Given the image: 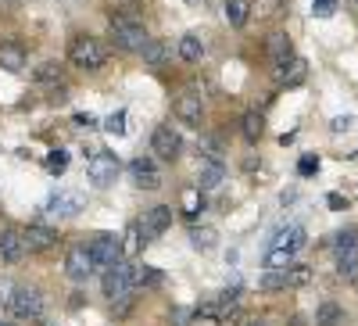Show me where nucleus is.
Masks as SVG:
<instances>
[{"label":"nucleus","instance_id":"f257e3e1","mask_svg":"<svg viewBox=\"0 0 358 326\" xmlns=\"http://www.w3.org/2000/svg\"><path fill=\"white\" fill-rule=\"evenodd\" d=\"M108 57H111V47L97 36H76L69 43V62L83 72H97L108 65Z\"/></svg>","mask_w":358,"mask_h":326},{"label":"nucleus","instance_id":"f03ea898","mask_svg":"<svg viewBox=\"0 0 358 326\" xmlns=\"http://www.w3.org/2000/svg\"><path fill=\"white\" fill-rule=\"evenodd\" d=\"M147 29L140 18H133L129 11H111V43L122 50H143L147 47Z\"/></svg>","mask_w":358,"mask_h":326},{"label":"nucleus","instance_id":"7ed1b4c3","mask_svg":"<svg viewBox=\"0 0 358 326\" xmlns=\"http://www.w3.org/2000/svg\"><path fill=\"white\" fill-rule=\"evenodd\" d=\"M8 312H11V319H22V323L40 319L43 316V294L36 287H25V283L15 287L8 294Z\"/></svg>","mask_w":358,"mask_h":326},{"label":"nucleus","instance_id":"20e7f679","mask_svg":"<svg viewBox=\"0 0 358 326\" xmlns=\"http://www.w3.org/2000/svg\"><path fill=\"white\" fill-rule=\"evenodd\" d=\"M65 273H69L72 283H86L90 276L97 273V262H94V255H90V244H86V241L69 248V255H65Z\"/></svg>","mask_w":358,"mask_h":326},{"label":"nucleus","instance_id":"39448f33","mask_svg":"<svg viewBox=\"0 0 358 326\" xmlns=\"http://www.w3.org/2000/svg\"><path fill=\"white\" fill-rule=\"evenodd\" d=\"M118 172H122V165H118V158L111 151H97L86 162V180L94 187H111L118 180Z\"/></svg>","mask_w":358,"mask_h":326},{"label":"nucleus","instance_id":"423d86ee","mask_svg":"<svg viewBox=\"0 0 358 326\" xmlns=\"http://www.w3.org/2000/svg\"><path fill=\"white\" fill-rule=\"evenodd\" d=\"M90 255H94L97 262V269H111L115 262H122V236H115V233H97L94 241H90Z\"/></svg>","mask_w":358,"mask_h":326},{"label":"nucleus","instance_id":"0eeeda50","mask_svg":"<svg viewBox=\"0 0 358 326\" xmlns=\"http://www.w3.org/2000/svg\"><path fill=\"white\" fill-rule=\"evenodd\" d=\"M101 287H104V298L111 302V298H118V294H126V290H133V262H115L111 269H104V280H101Z\"/></svg>","mask_w":358,"mask_h":326},{"label":"nucleus","instance_id":"6e6552de","mask_svg":"<svg viewBox=\"0 0 358 326\" xmlns=\"http://www.w3.org/2000/svg\"><path fill=\"white\" fill-rule=\"evenodd\" d=\"M151 151H155V158L176 162L179 151H183V136H179V129H172V126H158V129L151 133Z\"/></svg>","mask_w":358,"mask_h":326},{"label":"nucleus","instance_id":"1a4fd4ad","mask_svg":"<svg viewBox=\"0 0 358 326\" xmlns=\"http://www.w3.org/2000/svg\"><path fill=\"white\" fill-rule=\"evenodd\" d=\"M29 251L25 244V229L22 226H8V229H0V262H22Z\"/></svg>","mask_w":358,"mask_h":326},{"label":"nucleus","instance_id":"9d476101","mask_svg":"<svg viewBox=\"0 0 358 326\" xmlns=\"http://www.w3.org/2000/svg\"><path fill=\"white\" fill-rule=\"evenodd\" d=\"M129 180L140 187V190H158L162 187V172H158V165H155V158H133L129 162Z\"/></svg>","mask_w":358,"mask_h":326},{"label":"nucleus","instance_id":"9b49d317","mask_svg":"<svg viewBox=\"0 0 358 326\" xmlns=\"http://www.w3.org/2000/svg\"><path fill=\"white\" fill-rule=\"evenodd\" d=\"M169 226H172V208H169V204H155V208L140 219L143 241H158V236H162Z\"/></svg>","mask_w":358,"mask_h":326},{"label":"nucleus","instance_id":"f8f14e48","mask_svg":"<svg viewBox=\"0 0 358 326\" xmlns=\"http://www.w3.org/2000/svg\"><path fill=\"white\" fill-rule=\"evenodd\" d=\"M172 111H176V118L183 126H201L204 122V101L197 94H179L176 104H172Z\"/></svg>","mask_w":358,"mask_h":326},{"label":"nucleus","instance_id":"ddd939ff","mask_svg":"<svg viewBox=\"0 0 358 326\" xmlns=\"http://www.w3.org/2000/svg\"><path fill=\"white\" fill-rule=\"evenodd\" d=\"M83 204H86V197H83L79 190H76V194H62V190H57V194H50V197L43 201V212H47V215H76Z\"/></svg>","mask_w":358,"mask_h":326},{"label":"nucleus","instance_id":"4468645a","mask_svg":"<svg viewBox=\"0 0 358 326\" xmlns=\"http://www.w3.org/2000/svg\"><path fill=\"white\" fill-rule=\"evenodd\" d=\"M57 229L54 226H43V222H33L25 229V244H29V251H50V248H57Z\"/></svg>","mask_w":358,"mask_h":326},{"label":"nucleus","instance_id":"2eb2a0df","mask_svg":"<svg viewBox=\"0 0 358 326\" xmlns=\"http://www.w3.org/2000/svg\"><path fill=\"white\" fill-rule=\"evenodd\" d=\"M29 62V50L18 40H0V69L4 72H22Z\"/></svg>","mask_w":358,"mask_h":326},{"label":"nucleus","instance_id":"dca6fc26","mask_svg":"<svg viewBox=\"0 0 358 326\" xmlns=\"http://www.w3.org/2000/svg\"><path fill=\"white\" fill-rule=\"evenodd\" d=\"M222 180H226L222 158H204V162H201V176H197V190H215Z\"/></svg>","mask_w":358,"mask_h":326},{"label":"nucleus","instance_id":"f3484780","mask_svg":"<svg viewBox=\"0 0 358 326\" xmlns=\"http://www.w3.org/2000/svg\"><path fill=\"white\" fill-rule=\"evenodd\" d=\"M305 241H308V233H305V226H287V229H280L276 236H273V241H268V248H287V251H301L305 248Z\"/></svg>","mask_w":358,"mask_h":326},{"label":"nucleus","instance_id":"a211bd4d","mask_svg":"<svg viewBox=\"0 0 358 326\" xmlns=\"http://www.w3.org/2000/svg\"><path fill=\"white\" fill-rule=\"evenodd\" d=\"M140 54H143V62H147V65L165 69V65L172 62V43H169V40H147V47H143Z\"/></svg>","mask_w":358,"mask_h":326},{"label":"nucleus","instance_id":"6ab92c4d","mask_svg":"<svg viewBox=\"0 0 358 326\" xmlns=\"http://www.w3.org/2000/svg\"><path fill=\"white\" fill-rule=\"evenodd\" d=\"M176 54L183 57V62L197 65L201 57H204V43H201V36H197V33H183V36L176 40Z\"/></svg>","mask_w":358,"mask_h":326},{"label":"nucleus","instance_id":"aec40b11","mask_svg":"<svg viewBox=\"0 0 358 326\" xmlns=\"http://www.w3.org/2000/svg\"><path fill=\"white\" fill-rule=\"evenodd\" d=\"M219 244V229L215 226H190V248L208 255V251H215Z\"/></svg>","mask_w":358,"mask_h":326},{"label":"nucleus","instance_id":"412c9836","mask_svg":"<svg viewBox=\"0 0 358 326\" xmlns=\"http://www.w3.org/2000/svg\"><path fill=\"white\" fill-rule=\"evenodd\" d=\"M179 212H183L187 219H197L204 212V190H197V187H183V190H179Z\"/></svg>","mask_w":358,"mask_h":326},{"label":"nucleus","instance_id":"4be33fe9","mask_svg":"<svg viewBox=\"0 0 358 326\" xmlns=\"http://www.w3.org/2000/svg\"><path fill=\"white\" fill-rule=\"evenodd\" d=\"M143 248H147V241H143V229H140V219L126 222V233H122V255H140Z\"/></svg>","mask_w":358,"mask_h":326},{"label":"nucleus","instance_id":"5701e85b","mask_svg":"<svg viewBox=\"0 0 358 326\" xmlns=\"http://www.w3.org/2000/svg\"><path fill=\"white\" fill-rule=\"evenodd\" d=\"M165 283V276H162V269H155V265H133V290L136 287H162Z\"/></svg>","mask_w":358,"mask_h":326},{"label":"nucleus","instance_id":"b1692460","mask_svg":"<svg viewBox=\"0 0 358 326\" xmlns=\"http://www.w3.org/2000/svg\"><path fill=\"white\" fill-rule=\"evenodd\" d=\"M251 18V0H226V22L233 29H244Z\"/></svg>","mask_w":358,"mask_h":326},{"label":"nucleus","instance_id":"393cba45","mask_svg":"<svg viewBox=\"0 0 358 326\" xmlns=\"http://www.w3.org/2000/svg\"><path fill=\"white\" fill-rule=\"evenodd\" d=\"M241 133H244L248 143H258L262 133H265V118H262L258 111H244V118H241Z\"/></svg>","mask_w":358,"mask_h":326},{"label":"nucleus","instance_id":"a878e982","mask_svg":"<svg viewBox=\"0 0 358 326\" xmlns=\"http://www.w3.org/2000/svg\"><path fill=\"white\" fill-rule=\"evenodd\" d=\"M344 323V309L337 302H322L315 309V326H341Z\"/></svg>","mask_w":358,"mask_h":326},{"label":"nucleus","instance_id":"bb28decb","mask_svg":"<svg viewBox=\"0 0 358 326\" xmlns=\"http://www.w3.org/2000/svg\"><path fill=\"white\" fill-rule=\"evenodd\" d=\"M334 251H337V258L348 255V251H358V229H355V226H344V229L334 236Z\"/></svg>","mask_w":358,"mask_h":326},{"label":"nucleus","instance_id":"cd10ccee","mask_svg":"<svg viewBox=\"0 0 358 326\" xmlns=\"http://www.w3.org/2000/svg\"><path fill=\"white\" fill-rule=\"evenodd\" d=\"M287 269H290V265H287ZM287 269H268L262 276V290H287L290 287V273Z\"/></svg>","mask_w":358,"mask_h":326},{"label":"nucleus","instance_id":"c85d7f7f","mask_svg":"<svg viewBox=\"0 0 358 326\" xmlns=\"http://www.w3.org/2000/svg\"><path fill=\"white\" fill-rule=\"evenodd\" d=\"M187 326H222V312H219L215 305L197 309V312L190 316V323H187Z\"/></svg>","mask_w":358,"mask_h":326},{"label":"nucleus","instance_id":"c756f323","mask_svg":"<svg viewBox=\"0 0 358 326\" xmlns=\"http://www.w3.org/2000/svg\"><path fill=\"white\" fill-rule=\"evenodd\" d=\"M43 169H47L50 176H65V169H69V151H62V147H57V151H50V155L43 158Z\"/></svg>","mask_w":358,"mask_h":326},{"label":"nucleus","instance_id":"7c9ffc66","mask_svg":"<svg viewBox=\"0 0 358 326\" xmlns=\"http://www.w3.org/2000/svg\"><path fill=\"white\" fill-rule=\"evenodd\" d=\"M337 273L344 280H358V251H348V255L337 258Z\"/></svg>","mask_w":358,"mask_h":326},{"label":"nucleus","instance_id":"2f4dec72","mask_svg":"<svg viewBox=\"0 0 358 326\" xmlns=\"http://www.w3.org/2000/svg\"><path fill=\"white\" fill-rule=\"evenodd\" d=\"M57 79H62V65L57 62H43L36 69V83H57Z\"/></svg>","mask_w":358,"mask_h":326},{"label":"nucleus","instance_id":"473e14b6","mask_svg":"<svg viewBox=\"0 0 358 326\" xmlns=\"http://www.w3.org/2000/svg\"><path fill=\"white\" fill-rule=\"evenodd\" d=\"M290 287H305V283H312V265H290Z\"/></svg>","mask_w":358,"mask_h":326},{"label":"nucleus","instance_id":"72a5a7b5","mask_svg":"<svg viewBox=\"0 0 358 326\" xmlns=\"http://www.w3.org/2000/svg\"><path fill=\"white\" fill-rule=\"evenodd\" d=\"M111 312H115V316H129V312H133V290H126V294H118V298H111Z\"/></svg>","mask_w":358,"mask_h":326},{"label":"nucleus","instance_id":"f704fd0d","mask_svg":"<svg viewBox=\"0 0 358 326\" xmlns=\"http://www.w3.org/2000/svg\"><path fill=\"white\" fill-rule=\"evenodd\" d=\"M104 129H108V133H115V136H122V133H126V111H115V115H108Z\"/></svg>","mask_w":358,"mask_h":326},{"label":"nucleus","instance_id":"c9c22d12","mask_svg":"<svg viewBox=\"0 0 358 326\" xmlns=\"http://www.w3.org/2000/svg\"><path fill=\"white\" fill-rule=\"evenodd\" d=\"M312 11L319 18H330V15H337V0H312Z\"/></svg>","mask_w":358,"mask_h":326},{"label":"nucleus","instance_id":"e433bc0d","mask_svg":"<svg viewBox=\"0 0 358 326\" xmlns=\"http://www.w3.org/2000/svg\"><path fill=\"white\" fill-rule=\"evenodd\" d=\"M297 172H301V176H312V172H319V158L305 155V158H301V165H297Z\"/></svg>","mask_w":358,"mask_h":326},{"label":"nucleus","instance_id":"4c0bfd02","mask_svg":"<svg viewBox=\"0 0 358 326\" xmlns=\"http://www.w3.org/2000/svg\"><path fill=\"white\" fill-rule=\"evenodd\" d=\"M326 204H330L334 212H341V208H348V197H341V194H330V197H326Z\"/></svg>","mask_w":358,"mask_h":326},{"label":"nucleus","instance_id":"58836bf2","mask_svg":"<svg viewBox=\"0 0 358 326\" xmlns=\"http://www.w3.org/2000/svg\"><path fill=\"white\" fill-rule=\"evenodd\" d=\"M76 122L90 129V126H97V118H94V115H90V111H79V115H76Z\"/></svg>","mask_w":358,"mask_h":326},{"label":"nucleus","instance_id":"ea45409f","mask_svg":"<svg viewBox=\"0 0 358 326\" xmlns=\"http://www.w3.org/2000/svg\"><path fill=\"white\" fill-rule=\"evenodd\" d=\"M351 126V118H334V133H344Z\"/></svg>","mask_w":358,"mask_h":326},{"label":"nucleus","instance_id":"a19ab883","mask_svg":"<svg viewBox=\"0 0 358 326\" xmlns=\"http://www.w3.org/2000/svg\"><path fill=\"white\" fill-rule=\"evenodd\" d=\"M0 326H18L15 319H0Z\"/></svg>","mask_w":358,"mask_h":326},{"label":"nucleus","instance_id":"79ce46f5","mask_svg":"<svg viewBox=\"0 0 358 326\" xmlns=\"http://www.w3.org/2000/svg\"><path fill=\"white\" fill-rule=\"evenodd\" d=\"M248 326H265V323H248Z\"/></svg>","mask_w":358,"mask_h":326}]
</instances>
